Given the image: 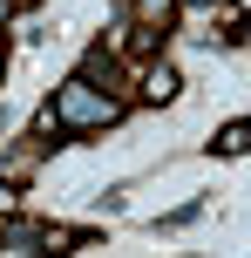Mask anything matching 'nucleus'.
<instances>
[{
  "instance_id": "2",
  "label": "nucleus",
  "mask_w": 251,
  "mask_h": 258,
  "mask_svg": "<svg viewBox=\"0 0 251 258\" xmlns=\"http://www.w3.org/2000/svg\"><path fill=\"white\" fill-rule=\"evenodd\" d=\"M244 150H251V116H244V122H231L224 136L211 143V156H244Z\"/></svg>"
},
{
  "instance_id": "7",
  "label": "nucleus",
  "mask_w": 251,
  "mask_h": 258,
  "mask_svg": "<svg viewBox=\"0 0 251 258\" xmlns=\"http://www.w3.org/2000/svg\"><path fill=\"white\" fill-rule=\"evenodd\" d=\"M244 7H251V0H244Z\"/></svg>"
},
{
  "instance_id": "6",
  "label": "nucleus",
  "mask_w": 251,
  "mask_h": 258,
  "mask_svg": "<svg viewBox=\"0 0 251 258\" xmlns=\"http://www.w3.org/2000/svg\"><path fill=\"white\" fill-rule=\"evenodd\" d=\"M0 21H7V0H0Z\"/></svg>"
},
{
  "instance_id": "1",
  "label": "nucleus",
  "mask_w": 251,
  "mask_h": 258,
  "mask_svg": "<svg viewBox=\"0 0 251 258\" xmlns=\"http://www.w3.org/2000/svg\"><path fill=\"white\" fill-rule=\"evenodd\" d=\"M48 116L68 129V136H75V129H109V122H122V102L116 95H95L89 82H61V89H54V102H48Z\"/></svg>"
},
{
  "instance_id": "4",
  "label": "nucleus",
  "mask_w": 251,
  "mask_h": 258,
  "mask_svg": "<svg viewBox=\"0 0 251 258\" xmlns=\"http://www.w3.org/2000/svg\"><path fill=\"white\" fill-rule=\"evenodd\" d=\"M170 7H177V0H136V21H143V27H163Z\"/></svg>"
},
{
  "instance_id": "3",
  "label": "nucleus",
  "mask_w": 251,
  "mask_h": 258,
  "mask_svg": "<svg viewBox=\"0 0 251 258\" xmlns=\"http://www.w3.org/2000/svg\"><path fill=\"white\" fill-rule=\"evenodd\" d=\"M177 89H184V82H177L170 68H156V75L143 82V95H149V102H177Z\"/></svg>"
},
{
  "instance_id": "5",
  "label": "nucleus",
  "mask_w": 251,
  "mask_h": 258,
  "mask_svg": "<svg viewBox=\"0 0 251 258\" xmlns=\"http://www.w3.org/2000/svg\"><path fill=\"white\" fill-rule=\"evenodd\" d=\"M238 41H244V48H251V21H238Z\"/></svg>"
}]
</instances>
